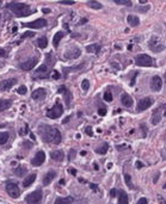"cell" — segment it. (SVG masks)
I'll use <instances>...</instances> for the list:
<instances>
[{"label": "cell", "mask_w": 166, "mask_h": 204, "mask_svg": "<svg viewBox=\"0 0 166 204\" xmlns=\"http://www.w3.org/2000/svg\"><path fill=\"white\" fill-rule=\"evenodd\" d=\"M40 134L42 140L46 143H55V144H59L62 140L61 137V133L56 128H51L49 125H42L40 129Z\"/></svg>", "instance_id": "obj_1"}, {"label": "cell", "mask_w": 166, "mask_h": 204, "mask_svg": "<svg viewBox=\"0 0 166 204\" xmlns=\"http://www.w3.org/2000/svg\"><path fill=\"white\" fill-rule=\"evenodd\" d=\"M7 9H10L12 13L17 17H25L32 13L30 6L23 3H10L7 4Z\"/></svg>", "instance_id": "obj_2"}, {"label": "cell", "mask_w": 166, "mask_h": 204, "mask_svg": "<svg viewBox=\"0 0 166 204\" xmlns=\"http://www.w3.org/2000/svg\"><path fill=\"white\" fill-rule=\"evenodd\" d=\"M135 63L141 67H152L154 65L153 59L147 54H140L135 58Z\"/></svg>", "instance_id": "obj_3"}, {"label": "cell", "mask_w": 166, "mask_h": 204, "mask_svg": "<svg viewBox=\"0 0 166 204\" xmlns=\"http://www.w3.org/2000/svg\"><path fill=\"white\" fill-rule=\"evenodd\" d=\"M42 200V190H35L25 197V202L28 204H41Z\"/></svg>", "instance_id": "obj_4"}, {"label": "cell", "mask_w": 166, "mask_h": 204, "mask_svg": "<svg viewBox=\"0 0 166 204\" xmlns=\"http://www.w3.org/2000/svg\"><path fill=\"white\" fill-rule=\"evenodd\" d=\"M63 114V107L61 106V104H56L54 107H51L50 110H48V112H47V116L51 119H56L59 118L61 115Z\"/></svg>", "instance_id": "obj_5"}, {"label": "cell", "mask_w": 166, "mask_h": 204, "mask_svg": "<svg viewBox=\"0 0 166 204\" xmlns=\"http://www.w3.org/2000/svg\"><path fill=\"white\" fill-rule=\"evenodd\" d=\"M6 192L12 198H18L21 196V190L16 183H7L6 184Z\"/></svg>", "instance_id": "obj_6"}, {"label": "cell", "mask_w": 166, "mask_h": 204, "mask_svg": "<svg viewBox=\"0 0 166 204\" xmlns=\"http://www.w3.org/2000/svg\"><path fill=\"white\" fill-rule=\"evenodd\" d=\"M148 47L154 53H160L164 49V45H162L161 41L158 38V37H155V36H153L152 38H151V41L148 42Z\"/></svg>", "instance_id": "obj_7"}, {"label": "cell", "mask_w": 166, "mask_h": 204, "mask_svg": "<svg viewBox=\"0 0 166 204\" xmlns=\"http://www.w3.org/2000/svg\"><path fill=\"white\" fill-rule=\"evenodd\" d=\"M48 77V66L46 63L41 65L36 72L33 73V78L35 79H46Z\"/></svg>", "instance_id": "obj_8"}, {"label": "cell", "mask_w": 166, "mask_h": 204, "mask_svg": "<svg viewBox=\"0 0 166 204\" xmlns=\"http://www.w3.org/2000/svg\"><path fill=\"white\" fill-rule=\"evenodd\" d=\"M46 25H47V21L43 19V18H40V19H36L33 22L23 24L24 28H30V29H41V28H44Z\"/></svg>", "instance_id": "obj_9"}, {"label": "cell", "mask_w": 166, "mask_h": 204, "mask_svg": "<svg viewBox=\"0 0 166 204\" xmlns=\"http://www.w3.org/2000/svg\"><path fill=\"white\" fill-rule=\"evenodd\" d=\"M152 104H153V99L150 98V97H146L143 99H140L139 103H138V111H139V112L145 111V110L148 109L150 106H152Z\"/></svg>", "instance_id": "obj_10"}, {"label": "cell", "mask_w": 166, "mask_h": 204, "mask_svg": "<svg viewBox=\"0 0 166 204\" xmlns=\"http://www.w3.org/2000/svg\"><path fill=\"white\" fill-rule=\"evenodd\" d=\"M162 109H164V106L161 105V106H159L158 109H155V110L153 111L152 118H151V123H152L153 125H155V124H158V123L160 122V119H161V117H162Z\"/></svg>", "instance_id": "obj_11"}, {"label": "cell", "mask_w": 166, "mask_h": 204, "mask_svg": "<svg viewBox=\"0 0 166 204\" xmlns=\"http://www.w3.org/2000/svg\"><path fill=\"white\" fill-rule=\"evenodd\" d=\"M37 62H38V59H37V58H32V59H29L28 61L21 63L19 67H21L23 70H31L32 68H35V66L37 65Z\"/></svg>", "instance_id": "obj_12"}, {"label": "cell", "mask_w": 166, "mask_h": 204, "mask_svg": "<svg viewBox=\"0 0 166 204\" xmlns=\"http://www.w3.org/2000/svg\"><path fill=\"white\" fill-rule=\"evenodd\" d=\"M161 86H162V81H161V78L155 75L151 79V90L154 91V92H159L161 90Z\"/></svg>", "instance_id": "obj_13"}, {"label": "cell", "mask_w": 166, "mask_h": 204, "mask_svg": "<svg viewBox=\"0 0 166 204\" xmlns=\"http://www.w3.org/2000/svg\"><path fill=\"white\" fill-rule=\"evenodd\" d=\"M44 160H46V154H44L43 151H40V152L36 153L35 158L31 160V163L33 166H41L44 162Z\"/></svg>", "instance_id": "obj_14"}, {"label": "cell", "mask_w": 166, "mask_h": 204, "mask_svg": "<svg viewBox=\"0 0 166 204\" xmlns=\"http://www.w3.org/2000/svg\"><path fill=\"white\" fill-rule=\"evenodd\" d=\"M17 84V79H6L0 81V90L1 91H9Z\"/></svg>", "instance_id": "obj_15"}, {"label": "cell", "mask_w": 166, "mask_h": 204, "mask_svg": "<svg viewBox=\"0 0 166 204\" xmlns=\"http://www.w3.org/2000/svg\"><path fill=\"white\" fill-rule=\"evenodd\" d=\"M80 49L79 48H73V49H69L68 51L65 53V59H68V60H72V59H77L78 56H80Z\"/></svg>", "instance_id": "obj_16"}, {"label": "cell", "mask_w": 166, "mask_h": 204, "mask_svg": "<svg viewBox=\"0 0 166 204\" xmlns=\"http://www.w3.org/2000/svg\"><path fill=\"white\" fill-rule=\"evenodd\" d=\"M46 96H47V92H46V90H43V88H38V90H35L33 92H32V99H35V100H42V99H44L46 98Z\"/></svg>", "instance_id": "obj_17"}, {"label": "cell", "mask_w": 166, "mask_h": 204, "mask_svg": "<svg viewBox=\"0 0 166 204\" xmlns=\"http://www.w3.org/2000/svg\"><path fill=\"white\" fill-rule=\"evenodd\" d=\"M121 102H122V104L124 105V106H127V107H130V106H133V98L129 96V95H127V93H123L122 96H121Z\"/></svg>", "instance_id": "obj_18"}, {"label": "cell", "mask_w": 166, "mask_h": 204, "mask_svg": "<svg viewBox=\"0 0 166 204\" xmlns=\"http://www.w3.org/2000/svg\"><path fill=\"white\" fill-rule=\"evenodd\" d=\"M56 177V172L55 171H49L44 177H43V185L44 186H47V185H49L51 181H53V179Z\"/></svg>", "instance_id": "obj_19"}, {"label": "cell", "mask_w": 166, "mask_h": 204, "mask_svg": "<svg viewBox=\"0 0 166 204\" xmlns=\"http://www.w3.org/2000/svg\"><path fill=\"white\" fill-rule=\"evenodd\" d=\"M73 202H74V198L68 196V197H58L56 199H55L54 204H72Z\"/></svg>", "instance_id": "obj_20"}, {"label": "cell", "mask_w": 166, "mask_h": 204, "mask_svg": "<svg viewBox=\"0 0 166 204\" xmlns=\"http://www.w3.org/2000/svg\"><path fill=\"white\" fill-rule=\"evenodd\" d=\"M127 22H128V24L130 25V26H138L139 25V23H140V21H139V18L136 17V16H134V14H129L128 16V18H127Z\"/></svg>", "instance_id": "obj_21"}, {"label": "cell", "mask_w": 166, "mask_h": 204, "mask_svg": "<svg viewBox=\"0 0 166 204\" xmlns=\"http://www.w3.org/2000/svg\"><path fill=\"white\" fill-rule=\"evenodd\" d=\"M118 204H128L129 203V197L124 191H118Z\"/></svg>", "instance_id": "obj_22"}, {"label": "cell", "mask_w": 166, "mask_h": 204, "mask_svg": "<svg viewBox=\"0 0 166 204\" xmlns=\"http://www.w3.org/2000/svg\"><path fill=\"white\" fill-rule=\"evenodd\" d=\"M35 179H36V173H31V174H29V176L24 179V181H23V186H24V188L30 186V185L35 181Z\"/></svg>", "instance_id": "obj_23"}, {"label": "cell", "mask_w": 166, "mask_h": 204, "mask_svg": "<svg viewBox=\"0 0 166 204\" xmlns=\"http://www.w3.org/2000/svg\"><path fill=\"white\" fill-rule=\"evenodd\" d=\"M50 156H51V159L55 160V161H62L63 158H65V155H63V153H62L61 151H54V152H51Z\"/></svg>", "instance_id": "obj_24"}, {"label": "cell", "mask_w": 166, "mask_h": 204, "mask_svg": "<svg viewBox=\"0 0 166 204\" xmlns=\"http://www.w3.org/2000/svg\"><path fill=\"white\" fill-rule=\"evenodd\" d=\"M63 36H65V33H63L62 31H59L58 33H55V36H54V40H53V44H54V47H55V48H56V47L59 45L60 41L63 38Z\"/></svg>", "instance_id": "obj_25"}, {"label": "cell", "mask_w": 166, "mask_h": 204, "mask_svg": "<svg viewBox=\"0 0 166 204\" xmlns=\"http://www.w3.org/2000/svg\"><path fill=\"white\" fill-rule=\"evenodd\" d=\"M11 105H12V102L11 100H9V99H1V100H0V112H3V111L7 110Z\"/></svg>", "instance_id": "obj_26"}, {"label": "cell", "mask_w": 166, "mask_h": 204, "mask_svg": "<svg viewBox=\"0 0 166 204\" xmlns=\"http://www.w3.org/2000/svg\"><path fill=\"white\" fill-rule=\"evenodd\" d=\"M100 50V45L99 44H91L86 47V51L88 53H93V54H98Z\"/></svg>", "instance_id": "obj_27"}, {"label": "cell", "mask_w": 166, "mask_h": 204, "mask_svg": "<svg viewBox=\"0 0 166 204\" xmlns=\"http://www.w3.org/2000/svg\"><path fill=\"white\" fill-rule=\"evenodd\" d=\"M108 149H109V144L108 143H103L100 147L96 148V153H98V154H105L108 152Z\"/></svg>", "instance_id": "obj_28"}, {"label": "cell", "mask_w": 166, "mask_h": 204, "mask_svg": "<svg viewBox=\"0 0 166 204\" xmlns=\"http://www.w3.org/2000/svg\"><path fill=\"white\" fill-rule=\"evenodd\" d=\"M37 44H38V47H40L41 49L47 48V45H48V40H47V37H46V36H43V37H41V38H38Z\"/></svg>", "instance_id": "obj_29"}, {"label": "cell", "mask_w": 166, "mask_h": 204, "mask_svg": "<svg viewBox=\"0 0 166 204\" xmlns=\"http://www.w3.org/2000/svg\"><path fill=\"white\" fill-rule=\"evenodd\" d=\"M87 5L91 7V9H95V10H100L103 6L102 4L97 3V1H93V0H91V1H87Z\"/></svg>", "instance_id": "obj_30"}, {"label": "cell", "mask_w": 166, "mask_h": 204, "mask_svg": "<svg viewBox=\"0 0 166 204\" xmlns=\"http://www.w3.org/2000/svg\"><path fill=\"white\" fill-rule=\"evenodd\" d=\"M9 136L10 134L9 133H3V134H0V144H5L9 140Z\"/></svg>", "instance_id": "obj_31"}, {"label": "cell", "mask_w": 166, "mask_h": 204, "mask_svg": "<svg viewBox=\"0 0 166 204\" xmlns=\"http://www.w3.org/2000/svg\"><path fill=\"white\" fill-rule=\"evenodd\" d=\"M124 180H125V184H127V186L129 189H133V184H132V177L129 176V174H124Z\"/></svg>", "instance_id": "obj_32"}, {"label": "cell", "mask_w": 166, "mask_h": 204, "mask_svg": "<svg viewBox=\"0 0 166 204\" xmlns=\"http://www.w3.org/2000/svg\"><path fill=\"white\" fill-rule=\"evenodd\" d=\"M14 173H16V176H18V177H22L24 173H26V168L19 167V168H17V170L14 171Z\"/></svg>", "instance_id": "obj_33"}, {"label": "cell", "mask_w": 166, "mask_h": 204, "mask_svg": "<svg viewBox=\"0 0 166 204\" xmlns=\"http://www.w3.org/2000/svg\"><path fill=\"white\" fill-rule=\"evenodd\" d=\"M104 100L113 102V95H111V92H110V91H106L105 93H104Z\"/></svg>", "instance_id": "obj_34"}, {"label": "cell", "mask_w": 166, "mask_h": 204, "mask_svg": "<svg viewBox=\"0 0 166 204\" xmlns=\"http://www.w3.org/2000/svg\"><path fill=\"white\" fill-rule=\"evenodd\" d=\"M35 36V32H32V31H26V32H24L23 35H22V40H25V38H28V37H33Z\"/></svg>", "instance_id": "obj_35"}, {"label": "cell", "mask_w": 166, "mask_h": 204, "mask_svg": "<svg viewBox=\"0 0 166 204\" xmlns=\"http://www.w3.org/2000/svg\"><path fill=\"white\" fill-rule=\"evenodd\" d=\"M17 92H18V95H25L26 92H28V88H26L24 85H22L19 88H18V91H17Z\"/></svg>", "instance_id": "obj_36"}, {"label": "cell", "mask_w": 166, "mask_h": 204, "mask_svg": "<svg viewBox=\"0 0 166 204\" xmlns=\"http://www.w3.org/2000/svg\"><path fill=\"white\" fill-rule=\"evenodd\" d=\"M81 87H83V90L84 91H87L88 88H90V82H88V80H83V82H81Z\"/></svg>", "instance_id": "obj_37"}, {"label": "cell", "mask_w": 166, "mask_h": 204, "mask_svg": "<svg viewBox=\"0 0 166 204\" xmlns=\"http://www.w3.org/2000/svg\"><path fill=\"white\" fill-rule=\"evenodd\" d=\"M115 3L118 4V5H128V6H129V5H132L129 0H115Z\"/></svg>", "instance_id": "obj_38"}, {"label": "cell", "mask_w": 166, "mask_h": 204, "mask_svg": "<svg viewBox=\"0 0 166 204\" xmlns=\"http://www.w3.org/2000/svg\"><path fill=\"white\" fill-rule=\"evenodd\" d=\"M51 78L55 79V80H58V79L61 78V74H60L58 70H53V73H51Z\"/></svg>", "instance_id": "obj_39"}, {"label": "cell", "mask_w": 166, "mask_h": 204, "mask_svg": "<svg viewBox=\"0 0 166 204\" xmlns=\"http://www.w3.org/2000/svg\"><path fill=\"white\" fill-rule=\"evenodd\" d=\"M85 131H86V134H87L88 136H93V133H92V128H91L90 125H88V127H86Z\"/></svg>", "instance_id": "obj_40"}, {"label": "cell", "mask_w": 166, "mask_h": 204, "mask_svg": "<svg viewBox=\"0 0 166 204\" xmlns=\"http://www.w3.org/2000/svg\"><path fill=\"white\" fill-rule=\"evenodd\" d=\"M60 3L63 4V5H73V4H74V1H73V0H61Z\"/></svg>", "instance_id": "obj_41"}, {"label": "cell", "mask_w": 166, "mask_h": 204, "mask_svg": "<svg viewBox=\"0 0 166 204\" xmlns=\"http://www.w3.org/2000/svg\"><path fill=\"white\" fill-rule=\"evenodd\" d=\"M98 115L99 116H105L106 115V109H98Z\"/></svg>", "instance_id": "obj_42"}, {"label": "cell", "mask_w": 166, "mask_h": 204, "mask_svg": "<svg viewBox=\"0 0 166 204\" xmlns=\"http://www.w3.org/2000/svg\"><path fill=\"white\" fill-rule=\"evenodd\" d=\"M66 91H67V88L65 86H60V88L58 90V93H65Z\"/></svg>", "instance_id": "obj_43"}, {"label": "cell", "mask_w": 166, "mask_h": 204, "mask_svg": "<svg viewBox=\"0 0 166 204\" xmlns=\"http://www.w3.org/2000/svg\"><path fill=\"white\" fill-rule=\"evenodd\" d=\"M136 204H147V198H140Z\"/></svg>", "instance_id": "obj_44"}, {"label": "cell", "mask_w": 166, "mask_h": 204, "mask_svg": "<svg viewBox=\"0 0 166 204\" xmlns=\"http://www.w3.org/2000/svg\"><path fill=\"white\" fill-rule=\"evenodd\" d=\"M68 172H69L72 176H77V170H76V168H72V167H71V168H68Z\"/></svg>", "instance_id": "obj_45"}, {"label": "cell", "mask_w": 166, "mask_h": 204, "mask_svg": "<svg viewBox=\"0 0 166 204\" xmlns=\"http://www.w3.org/2000/svg\"><path fill=\"white\" fill-rule=\"evenodd\" d=\"M117 193H118V191H117V190H115V189H113L111 191H110V196H111V197L117 196Z\"/></svg>", "instance_id": "obj_46"}, {"label": "cell", "mask_w": 166, "mask_h": 204, "mask_svg": "<svg viewBox=\"0 0 166 204\" xmlns=\"http://www.w3.org/2000/svg\"><path fill=\"white\" fill-rule=\"evenodd\" d=\"M90 188H91L92 190H93L95 192L98 191V186H97V185H95V184H90Z\"/></svg>", "instance_id": "obj_47"}, {"label": "cell", "mask_w": 166, "mask_h": 204, "mask_svg": "<svg viewBox=\"0 0 166 204\" xmlns=\"http://www.w3.org/2000/svg\"><path fill=\"white\" fill-rule=\"evenodd\" d=\"M6 53H5V49H0V56H5Z\"/></svg>", "instance_id": "obj_48"}, {"label": "cell", "mask_w": 166, "mask_h": 204, "mask_svg": "<svg viewBox=\"0 0 166 204\" xmlns=\"http://www.w3.org/2000/svg\"><path fill=\"white\" fill-rule=\"evenodd\" d=\"M136 166H138V168H141V167H142V162L138 161V162H136Z\"/></svg>", "instance_id": "obj_49"}, {"label": "cell", "mask_w": 166, "mask_h": 204, "mask_svg": "<svg viewBox=\"0 0 166 204\" xmlns=\"http://www.w3.org/2000/svg\"><path fill=\"white\" fill-rule=\"evenodd\" d=\"M43 12H44V13H49V12H50V10H49V9H46V7H44V9H43Z\"/></svg>", "instance_id": "obj_50"}, {"label": "cell", "mask_w": 166, "mask_h": 204, "mask_svg": "<svg viewBox=\"0 0 166 204\" xmlns=\"http://www.w3.org/2000/svg\"><path fill=\"white\" fill-rule=\"evenodd\" d=\"M93 167H95V170H99V166H98L96 162H95V165H93Z\"/></svg>", "instance_id": "obj_51"}, {"label": "cell", "mask_w": 166, "mask_h": 204, "mask_svg": "<svg viewBox=\"0 0 166 204\" xmlns=\"http://www.w3.org/2000/svg\"><path fill=\"white\" fill-rule=\"evenodd\" d=\"M85 22H87V19H86V18H83V19H81V22H80V24H84Z\"/></svg>", "instance_id": "obj_52"}, {"label": "cell", "mask_w": 166, "mask_h": 204, "mask_svg": "<svg viewBox=\"0 0 166 204\" xmlns=\"http://www.w3.org/2000/svg\"><path fill=\"white\" fill-rule=\"evenodd\" d=\"M60 185H65V179H61L60 180Z\"/></svg>", "instance_id": "obj_53"}, {"label": "cell", "mask_w": 166, "mask_h": 204, "mask_svg": "<svg viewBox=\"0 0 166 204\" xmlns=\"http://www.w3.org/2000/svg\"><path fill=\"white\" fill-rule=\"evenodd\" d=\"M68 121H69V118H65V119H63V122H62V123H63V124H65V123H67V122H68Z\"/></svg>", "instance_id": "obj_54"}, {"label": "cell", "mask_w": 166, "mask_h": 204, "mask_svg": "<svg viewBox=\"0 0 166 204\" xmlns=\"http://www.w3.org/2000/svg\"><path fill=\"white\" fill-rule=\"evenodd\" d=\"M80 154H81V155H83V156H85V155H86V154H87V153H86V152H85V151H83V152H81V153H80Z\"/></svg>", "instance_id": "obj_55"}, {"label": "cell", "mask_w": 166, "mask_h": 204, "mask_svg": "<svg viewBox=\"0 0 166 204\" xmlns=\"http://www.w3.org/2000/svg\"><path fill=\"white\" fill-rule=\"evenodd\" d=\"M147 0H140V4H146Z\"/></svg>", "instance_id": "obj_56"}, {"label": "cell", "mask_w": 166, "mask_h": 204, "mask_svg": "<svg viewBox=\"0 0 166 204\" xmlns=\"http://www.w3.org/2000/svg\"><path fill=\"white\" fill-rule=\"evenodd\" d=\"M162 115H164V116L166 117V109H165V111H164V112H162Z\"/></svg>", "instance_id": "obj_57"}, {"label": "cell", "mask_w": 166, "mask_h": 204, "mask_svg": "<svg viewBox=\"0 0 166 204\" xmlns=\"http://www.w3.org/2000/svg\"><path fill=\"white\" fill-rule=\"evenodd\" d=\"M165 80H166V74H165Z\"/></svg>", "instance_id": "obj_58"}, {"label": "cell", "mask_w": 166, "mask_h": 204, "mask_svg": "<svg viewBox=\"0 0 166 204\" xmlns=\"http://www.w3.org/2000/svg\"><path fill=\"white\" fill-rule=\"evenodd\" d=\"M0 5H1V3H0Z\"/></svg>", "instance_id": "obj_59"}]
</instances>
